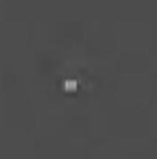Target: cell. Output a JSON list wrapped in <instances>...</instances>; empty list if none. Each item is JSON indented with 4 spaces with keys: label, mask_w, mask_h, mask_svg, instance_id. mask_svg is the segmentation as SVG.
I'll list each match as a JSON object with an SVG mask.
<instances>
[{
    "label": "cell",
    "mask_w": 157,
    "mask_h": 159,
    "mask_svg": "<svg viewBox=\"0 0 157 159\" xmlns=\"http://www.w3.org/2000/svg\"><path fill=\"white\" fill-rule=\"evenodd\" d=\"M63 89L67 92H75L77 89V81L76 80H66L63 82Z\"/></svg>",
    "instance_id": "cell-1"
}]
</instances>
